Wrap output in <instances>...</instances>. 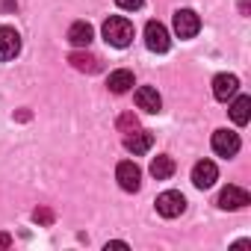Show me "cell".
Masks as SVG:
<instances>
[{"mask_svg":"<svg viewBox=\"0 0 251 251\" xmlns=\"http://www.w3.org/2000/svg\"><path fill=\"white\" fill-rule=\"evenodd\" d=\"M103 39L112 48H127L133 42V24L124 18V15H109L103 21Z\"/></svg>","mask_w":251,"mask_h":251,"instance_id":"cell-1","label":"cell"},{"mask_svg":"<svg viewBox=\"0 0 251 251\" xmlns=\"http://www.w3.org/2000/svg\"><path fill=\"white\" fill-rule=\"evenodd\" d=\"M115 180H118V186H121L124 192H136V189L142 186V172H139L136 163L124 160V163L115 166Z\"/></svg>","mask_w":251,"mask_h":251,"instance_id":"cell-2","label":"cell"},{"mask_svg":"<svg viewBox=\"0 0 251 251\" xmlns=\"http://www.w3.org/2000/svg\"><path fill=\"white\" fill-rule=\"evenodd\" d=\"M145 45H148V50H154V53H166V50L172 48L169 30H166L160 21H148V24H145Z\"/></svg>","mask_w":251,"mask_h":251,"instance_id":"cell-3","label":"cell"},{"mask_svg":"<svg viewBox=\"0 0 251 251\" xmlns=\"http://www.w3.org/2000/svg\"><path fill=\"white\" fill-rule=\"evenodd\" d=\"M183 210H186V198H183L180 192L169 189V192L157 195V213H160L163 219H177Z\"/></svg>","mask_w":251,"mask_h":251,"instance_id":"cell-4","label":"cell"},{"mask_svg":"<svg viewBox=\"0 0 251 251\" xmlns=\"http://www.w3.org/2000/svg\"><path fill=\"white\" fill-rule=\"evenodd\" d=\"M198 30H201V18L192 9H177L175 12V33L180 39H195Z\"/></svg>","mask_w":251,"mask_h":251,"instance_id":"cell-5","label":"cell"},{"mask_svg":"<svg viewBox=\"0 0 251 251\" xmlns=\"http://www.w3.org/2000/svg\"><path fill=\"white\" fill-rule=\"evenodd\" d=\"M21 53V36L15 27H0V62H9Z\"/></svg>","mask_w":251,"mask_h":251,"instance_id":"cell-6","label":"cell"},{"mask_svg":"<svg viewBox=\"0 0 251 251\" xmlns=\"http://www.w3.org/2000/svg\"><path fill=\"white\" fill-rule=\"evenodd\" d=\"M213 151L219 157H236L239 151V136L233 130H216L213 133Z\"/></svg>","mask_w":251,"mask_h":251,"instance_id":"cell-7","label":"cell"},{"mask_svg":"<svg viewBox=\"0 0 251 251\" xmlns=\"http://www.w3.org/2000/svg\"><path fill=\"white\" fill-rule=\"evenodd\" d=\"M216 180H219V169H216L213 160H201V163H195V169H192V183H195L198 189H210Z\"/></svg>","mask_w":251,"mask_h":251,"instance_id":"cell-8","label":"cell"},{"mask_svg":"<svg viewBox=\"0 0 251 251\" xmlns=\"http://www.w3.org/2000/svg\"><path fill=\"white\" fill-rule=\"evenodd\" d=\"M248 201H251V198H248V192H245L242 186H225L222 195H219V207H222V210H242Z\"/></svg>","mask_w":251,"mask_h":251,"instance_id":"cell-9","label":"cell"},{"mask_svg":"<svg viewBox=\"0 0 251 251\" xmlns=\"http://www.w3.org/2000/svg\"><path fill=\"white\" fill-rule=\"evenodd\" d=\"M136 106H139L142 112H160L163 98H160V92H157L154 86H139V89H136Z\"/></svg>","mask_w":251,"mask_h":251,"instance_id":"cell-10","label":"cell"},{"mask_svg":"<svg viewBox=\"0 0 251 251\" xmlns=\"http://www.w3.org/2000/svg\"><path fill=\"white\" fill-rule=\"evenodd\" d=\"M92 39H95V30H92L89 21H74V24L68 27V42H71L74 48H89Z\"/></svg>","mask_w":251,"mask_h":251,"instance_id":"cell-11","label":"cell"},{"mask_svg":"<svg viewBox=\"0 0 251 251\" xmlns=\"http://www.w3.org/2000/svg\"><path fill=\"white\" fill-rule=\"evenodd\" d=\"M236 89H239L236 74H216V80H213V95H216V100H227V98H233Z\"/></svg>","mask_w":251,"mask_h":251,"instance_id":"cell-12","label":"cell"},{"mask_svg":"<svg viewBox=\"0 0 251 251\" xmlns=\"http://www.w3.org/2000/svg\"><path fill=\"white\" fill-rule=\"evenodd\" d=\"M151 145H154V133H148V130H136V133H130L124 139V148L130 154H148Z\"/></svg>","mask_w":251,"mask_h":251,"instance_id":"cell-13","label":"cell"},{"mask_svg":"<svg viewBox=\"0 0 251 251\" xmlns=\"http://www.w3.org/2000/svg\"><path fill=\"white\" fill-rule=\"evenodd\" d=\"M106 86H109V92H115V95L130 92V86H136V80H133V71H127V68H118V71H112V74H109V80H106Z\"/></svg>","mask_w":251,"mask_h":251,"instance_id":"cell-14","label":"cell"},{"mask_svg":"<svg viewBox=\"0 0 251 251\" xmlns=\"http://www.w3.org/2000/svg\"><path fill=\"white\" fill-rule=\"evenodd\" d=\"M230 118H233V124H248V118H251V98L248 95H239L233 103H230Z\"/></svg>","mask_w":251,"mask_h":251,"instance_id":"cell-15","label":"cell"},{"mask_svg":"<svg viewBox=\"0 0 251 251\" xmlns=\"http://www.w3.org/2000/svg\"><path fill=\"white\" fill-rule=\"evenodd\" d=\"M151 175H154L157 180H169V177L175 175V160H172L169 154L154 157V163H151Z\"/></svg>","mask_w":251,"mask_h":251,"instance_id":"cell-16","label":"cell"},{"mask_svg":"<svg viewBox=\"0 0 251 251\" xmlns=\"http://www.w3.org/2000/svg\"><path fill=\"white\" fill-rule=\"evenodd\" d=\"M68 62H71L77 71H89V74H95V71L100 68V59H98V56H92V53H71V56H68Z\"/></svg>","mask_w":251,"mask_h":251,"instance_id":"cell-17","label":"cell"},{"mask_svg":"<svg viewBox=\"0 0 251 251\" xmlns=\"http://www.w3.org/2000/svg\"><path fill=\"white\" fill-rule=\"evenodd\" d=\"M33 219H36L39 225H53V210H48V207H39V210L33 213Z\"/></svg>","mask_w":251,"mask_h":251,"instance_id":"cell-18","label":"cell"},{"mask_svg":"<svg viewBox=\"0 0 251 251\" xmlns=\"http://www.w3.org/2000/svg\"><path fill=\"white\" fill-rule=\"evenodd\" d=\"M118 127L133 133V130H136V115H121V118H118Z\"/></svg>","mask_w":251,"mask_h":251,"instance_id":"cell-19","label":"cell"},{"mask_svg":"<svg viewBox=\"0 0 251 251\" xmlns=\"http://www.w3.org/2000/svg\"><path fill=\"white\" fill-rule=\"evenodd\" d=\"M115 3H118L121 9H130V12H133V9H139V6L145 3V0H115Z\"/></svg>","mask_w":251,"mask_h":251,"instance_id":"cell-20","label":"cell"},{"mask_svg":"<svg viewBox=\"0 0 251 251\" xmlns=\"http://www.w3.org/2000/svg\"><path fill=\"white\" fill-rule=\"evenodd\" d=\"M9 245H12V236H9V233H3V230H0V251H6Z\"/></svg>","mask_w":251,"mask_h":251,"instance_id":"cell-21","label":"cell"}]
</instances>
